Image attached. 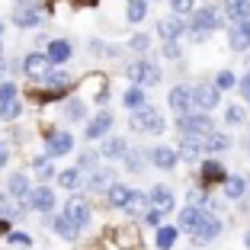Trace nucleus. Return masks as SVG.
<instances>
[{"label": "nucleus", "mask_w": 250, "mask_h": 250, "mask_svg": "<svg viewBox=\"0 0 250 250\" xmlns=\"http://www.w3.org/2000/svg\"><path fill=\"white\" fill-rule=\"evenodd\" d=\"M13 22L20 26V29H32V26H39V22H42V13H39L36 7H16Z\"/></svg>", "instance_id": "f3484780"}, {"label": "nucleus", "mask_w": 250, "mask_h": 250, "mask_svg": "<svg viewBox=\"0 0 250 250\" xmlns=\"http://www.w3.org/2000/svg\"><path fill=\"white\" fill-rule=\"evenodd\" d=\"M112 128V112H96L93 119H90V125H87V141H96V138H103L106 132Z\"/></svg>", "instance_id": "9b49d317"}, {"label": "nucleus", "mask_w": 250, "mask_h": 250, "mask_svg": "<svg viewBox=\"0 0 250 250\" xmlns=\"http://www.w3.org/2000/svg\"><path fill=\"white\" fill-rule=\"evenodd\" d=\"M151 161H154V167L170 170L173 164H177V151H173V147H167V145H161V147H154V151H151Z\"/></svg>", "instance_id": "a211bd4d"}, {"label": "nucleus", "mask_w": 250, "mask_h": 250, "mask_svg": "<svg viewBox=\"0 0 250 250\" xmlns=\"http://www.w3.org/2000/svg\"><path fill=\"white\" fill-rule=\"evenodd\" d=\"M45 87H48V93H64L67 87H71V77H67L64 71H52L48 77H45Z\"/></svg>", "instance_id": "412c9836"}, {"label": "nucleus", "mask_w": 250, "mask_h": 250, "mask_svg": "<svg viewBox=\"0 0 250 250\" xmlns=\"http://www.w3.org/2000/svg\"><path fill=\"white\" fill-rule=\"evenodd\" d=\"M170 109H177L180 116H186V109H192L189 90H186V87H173V90H170Z\"/></svg>", "instance_id": "aec40b11"}, {"label": "nucleus", "mask_w": 250, "mask_h": 250, "mask_svg": "<svg viewBox=\"0 0 250 250\" xmlns=\"http://www.w3.org/2000/svg\"><path fill=\"white\" fill-rule=\"evenodd\" d=\"M3 71H7V61L0 58V77H3Z\"/></svg>", "instance_id": "864d4df0"}, {"label": "nucleus", "mask_w": 250, "mask_h": 250, "mask_svg": "<svg viewBox=\"0 0 250 250\" xmlns=\"http://www.w3.org/2000/svg\"><path fill=\"white\" fill-rule=\"evenodd\" d=\"M20 116H22V103H20V100L0 106V119H3V122H13V119H20Z\"/></svg>", "instance_id": "72a5a7b5"}, {"label": "nucleus", "mask_w": 250, "mask_h": 250, "mask_svg": "<svg viewBox=\"0 0 250 250\" xmlns=\"http://www.w3.org/2000/svg\"><path fill=\"white\" fill-rule=\"evenodd\" d=\"M22 74H26L29 81H45V77L52 74V61L45 58L42 52H29L22 58Z\"/></svg>", "instance_id": "20e7f679"}, {"label": "nucleus", "mask_w": 250, "mask_h": 250, "mask_svg": "<svg viewBox=\"0 0 250 250\" xmlns=\"http://www.w3.org/2000/svg\"><path fill=\"white\" fill-rule=\"evenodd\" d=\"M180 132H183V138H208L215 132V125L206 112L202 116H180Z\"/></svg>", "instance_id": "f257e3e1"}, {"label": "nucleus", "mask_w": 250, "mask_h": 250, "mask_svg": "<svg viewBox=\"0 0 250 250\" xmlns=\"http://www.w3.org/2000/svg\"><path fill=\"white\" fill-rule=\"evenodd\" d=\"M10 244H20V247H29L32 244V237L26 234V231H10V237H7Z\"/></svg>", "instance_id": "a19ab883"}, {"label": "nucleus", "mask_w": 250, "mask_h": 250, "mask_svg": "<svg viewBox=\"0 0 250 250\" xmlns=\"http://www.w3.org/2000/svg\"><path fill=\"white\" fill-rule=\"evenodd\" d=\"M125 164H128V170H141V151H125Z\"/></svg>", "instance_id": "37998d69"}, {"label": "nucleus", "mask_w": 250, "mask_h": 250, "mask_svg": "<svg viewBox=\"0 0 250 250\" xmlns=\"http://www.w3.org/2000/svg\"><path fill=\"white\" fill-rule=\"evenodd\" d=\"M29 180H26V173H13V177L7 180V196L10 199H20V202H26L29 199Z\"/></svg>", "instance_id": "2eb2a0df"}, {"label": "nucleus", "mask_w": 250, "mask_h": 250, "mask_svg": "<svg viewBox=\"0 0 250 250\" xmlns=\"http://www.w3.org/2000/svg\"><path fill=\"white\" fill-rule=\"evenodd\" d=\"M218 90H215V83H199L196 90H189V103L196 106V109H215L218 106Z\"/></svg>", "instance_id": "0eeeda50"}, {"label": "nucleus", "mask_w": 250, "mask_h": 250, "mask_svg": "<svg viewBox=\"0 0 250 250\" xmlns=\"http://www.w3.org/2000/svg\"><path fill=\"white\" fill-rule=\"evenodd\" d=\"M132 48H141V52H145V48H147V36H135L132 39Z\"/></svg>", "instance_id": "8fccbe9b"}, {"label": "nucleus", "mask_w": 250, "mask_h": 250, "mask_svg": "<svg viewBox=\"0 0 250 250\" xmlns=\"http://www.w3.org/2000/svg\"><path fill=\"white\" fill-rule=\"evenodd\" d=\"M74 151V135L67 132H48L45 135V157H64Z\"/></svg>", "instance_id": "39448f33"}, {"label": "nucleus", "mask_w": 250, "mask_h": 250, "mask_svg": "<svg viewBox=\"0 0 250 250\" xmlns=\"http://www.w3.org/2000/svg\"><path fill=\"white\" fill-rule=\"evenodd\" d=\"M32 3H36V0H22V7H32Z\"/></svg>", "instance_id": "5fc2aeb1"}, {"label": "nucleus", "mask_w": 250, "mask_h": 250, "mask_svg": "<svg viewBox=\"0 0 250 250\" xmlns=\"http://www.w3.org/2000/svg\"><path fill=\"white\" fill-rule=\"evenodd\" d=\"M52 228H55V234H58L61 241H74V237H77V228H74L64 215H55V218H52Z\"/></svg>", "instance_id": "5701e85b"}, {"label": "nucleus", "mask_w": 250, "mask_h": 250, "mask_svg": "<svg viewBox=\"0 0 250 250\" xmlns=\"http://www.w3.org/2000/svg\"><path fill=\"white\" fill-rule=\"evenodd\" d=\"M237 87H241V93H244V100H250V74L247 77H244L241 83H237Z\"/></svg>", "instance_id": "3c124183"}, {"label": "nucleus", "mask_w": 250, "mask_h": 250, "mask_svg": "<svg viewBox=\"0 0 250 250\" xmlns=\"http://www.w3.org/2000/svg\"><path fill=\"white\" fill-rule=\"evenodd\" d=\"M132 125L135 128H145V132H151V135H161L164 132V116H161V109H154V106L145 103L141 109H135Z\"/></svg>", "instance_id": "f03ea898"}, {"label": "nucleus", "mask_w": 250, "mask_h": 250, "mask_svg": "<svg viewBox=\"0 0 250 250\" xmlns=\"http://www.w3.org/2000/svg\"><path fill=\"white\" fill-rule=\"evenodd\" d=\"M231 141L225 138V135H208V138H202V151H212V154H218V151H228Z\"/></svg>", "instance_id": "bb28decb"}, {"label": "nucleus", "mask_w": 250, "mask_h": 250, "mask_svg": "<svg viewBox=\"0 0 250 250\" xmlns=\"http://www.w3.org/2000/svg\"><path fill=\"white\" fill-rule=\"evenodd\" d=\"M58 186H64V189H77V186H81V170H77V167L61 170V173H58Z\"/></svg>", "instance_id": "c756f323"}, {"label": "nucleus", "mask_w": 250, "mask_h": 250, "mask_svg": "<svg viewBox=\"0 0 250 250\" xmlns=\"http://www.w3.org/2000/svg\"><path fill=\"white\" fill-rule=\"evenodd\" d=\"M128 77H132L138 87H154V83H161V71H157L154 61H135V64H128Z\"/></svg>", "instance_id": "7ed1b4c3"}, {"label": "nucleus", "mask_w": 250, "mask_h": 250, "mask_svg": "<svg viewBox=\"0 0 250 250\" xmlns=\"http://www.w3.org/2000/svg\"><path fill=\"white\" fill-rule=\"evenodd\" d=\"M32 173H36L39 180H48L55 173V170H52V157H45V154L36 157V161H32Z\"/></svg>", "instance_id": "7c9ffc66"}, {"label": "nucleus", "mask_w": 250, "mask_h": 250, "mask_svg": "<svg viewBox=\"0 0 250 250\" xmlns=\"http://www.w3.org/2000/svg\"><path fill=\"white\" fill-rule=\"evenodd\" d=\"M173 244H177V228H157V247L161 250H170L173 247Z\"/></svg>", "instance_id": "473e14b6"}, {"label": "nucleus", "mask_w": 250, "mask_h": 250, "mask_svg": "<svg viewBox=\"0 0 250 250\" xmlns=\"http://www.w3.org/2000/svg\"><path fill=\"white\" fill-rule=\"evenodd\" d=\"M202 173H206V180H228V177H225V167H221V164H215V161H206Z\"/></svg>", "instance_id": "e433bc0d"}, {"label": "nucleus", "mask_w": 250, "mask_h": 250, "mask_svg": "<svg viewBox=\"0 0 250 250\" xmlns=\"http://www.w3.org/2000/svg\"><path fill=\"white\" fill-rule=\"evenodd\" d=\"M112 183H116V173H112L109 167L93 170V173H90V189H109Z\"/></svg>", "instance_id": "4be33fe9"}, {"label": "nucleus", "mask_w": 250, "mask_h": 250, "mask_svg": "<svg viewBox=\"0 0 250 250\" xmlns=\"http://www.w3.org/2000/svg\"><path fill=\"white\" fill-rule=\"evenodd\" d=\"M128 196H132V189H128V186H122V183H112V186H109V206L125 208Z\"/></svg>", "instance_id": "b1692460"}, {"label": "nucleus", "mask_w": 250, "mask_h": 250, "mask_svg": "<svg viewBox=\"0 0 250 250\" xmlns=\"http://www.w3.org/2000/svg\"><path fill=\"white\" fill-rule=\"evenodd\" d=\"M125 106H128V109H141V106H145V90L132 87L128 93H125Z\"/></svg>", "instance_id": "c9c22d12"}, {"label": "nucleus", "mask_w": 250, "mask_h": 250, "mask_svg": "<svg viewBox=\"0 0 250 250\" xmlns=\"http://www.w3.org/2000/svg\"><path fill=\"white\" fill-rule=\"evenodd\" d=\"M221 234V221L215 218L212 212L206 215V218H202V225H199V231L192 237H196V241H202V244H208V241H215V237Z\"/></svg>", "instance_id": "4468645a"}, {"label": "nucleus", "mask_w": 250, "mask_h": 250, "mask_svg": "<svg viewBox=\"0 0 250 250\" xmlns=\"http://www.w3.org/2000/svg\"><path fill=\"white\" fill-rule=\"evenodd\" d=\"M225 116H228L231 125H241L244 122V109H241V106H228V112H225Z\"/></svg>", "instance_id": "c03bdc74"}, {"label": "nucleus", "mask_w": 250, "mask_h": 250, "mask_svg": "<svg viewBox=\"0 0 250 250\" xmlns=\"http://www.w3.org/2000/svg\"><path fill=\"white\" fill-rule=\"evenodd\" d=\"M164 55H167L170 61H177L180 58V45L177 42H164Z\"/></svg>", "instance_id": "49530a36"}, {"label": "nucleus", "mask_w": 250, "mask_h": 250, "mask_svg": "<svg viewBox=\"0 0 250 250\" xmlns=\"http://www.w3.org/2000/svg\"><path fill=\"white\" fill-rule=\"evenodd\" d=\"M145 208H147V196L132 189V196H128V202H125V212H128V215H141Z\"/></svg>", "instance_id": "cd10ccee"}, {"label": "nucleus", "mask_w": 250, "mask_h": 250, "mask_svg": "<svg viewBox=\"0 0 250 250\" xmlns=\"http://www.w3.org/2000/svg\"><path fill=\"white\" fill-rule=\"evenodd\" d=\"M241 29H244V32H247V39H250V16H247V20H244V22H241Z\"/></svg>", "instance_id": "603ef678"}, {"label": "nucleus", "mask_w": 250, "mask_h": 250, "mask_svg": "<svg viewBox=\"0 0 250 250\" xmlns=\"http://www.w3.org/2000/svg\"><path fill=\"white\" fill-rule=\"evenodd\" d=\"M231 87H237V83H234V74H231V71H221L218 77H215V90H218V93H225V90H231Z\"/></svg>", "instance_id": "4c0bfd02"}, {"label": "nucleus", "mask_w": 250, "mask_h": 250, "mask_svg": "<svg viewBox=\"0 0 250 250\" xmlns=\"http://www.w3.org/2000/svg\"><path fill=\"white\" fill-rule=\"evenodd\" d=\"M100 154H103V157H122L125 154V141L112 135V138L103 141V151H100Z\"/></svg>", "instance_id": "c85d7f7f"}, {"label": "nucleus", "mask_w": 250, "mask_h": 250, "mask_svg": "<svg viewBox=\"0 0 250 250\" xmlns=\"http://www.w3.org/2000/svg\"><path fill=\"white\" fill-rule=\"evenodd\" d=\"M64 116L71 119V122H81V119H83V103H81V100H71V103L64 106Z\"/></svg>", "instance_id": "58836bf2"}, {"label": "nucleus", "mask_w": 250, "mask_h": 250, "mask_svg": "<svg viewBox=\"0 0 250 250\" xmlns=\"http://www.w3.org/2000/svg\"><path fill=\"white\" fill-rule=\"evenodd\" d=\"M225 20H234V22H244L250 16V0H225V7H221Z\"/></svg>", "instance_id": "dca6fc26"}, {"label": "nucleus", "mask_w": 250, "mask_h": 250, "mask_svg": "<svg viewBox=\"0 0 250 250\" xmlns=\"http://www.w3.org/2000/svg\"><path fill=\"white\" fill-rule=\"evenodd\" d=\"M71 55H74L71 42H67V39H55V42H48V52H45V58L52 61V64H64Z\"/></svg>", "instance_id": "ddd939ff"}, {"label": "nucleus", "mask_w": 250, "mask_h": 250, "mask_svg": "<svg viewBox=\"0 0 250 250\" xmlns=\"http://www.w3.org/2000/svg\"><path fill=\"white\" fill-rule=\"evenodd\" d=\"M125 16H128V22H141L147 16V3L145 0H128V13Z\"/></svg>", "instance_id": "2f4dec72"}, {"label": "nucleus", "mask_w": 250, "mask_h": 250, "mask_svg": "<svg viewBox=\"0 0 250 250\" xmlns=\"http://www.w3.org/2000/svg\"><path fill=\"white\" fill-rule=\"evenodd\" d=\"M173 13H192V0H170Z\"/></svg>", "instance_id": "a18cd8bd"}, {"label": "nucleus", "mask_w": 250, "mask_h": 250, "mask_svg": "<svg viewBox=\"0 0 250 250\" xmlns=\"http://www.w3.org/2000/svg\"><path fill=\"white\" fill-rule=\"evenodd\" d=\"M29 208H36V212H55V192L52 186H36V189L29 192Z\"/></svg>", "instance_id": "1a4fd4ad"}, {"label": "nucleus", "mask_w": 250, "mask_h": 250, "mask_svg": "<svg viewBox=\"0 0 250 250\" xmlns=\"http://www.w3.org/2000/svg\"><path fill=\"white\" fill-rule=\"evenodd\" d=\"M189 29H192V32H215V29H218V10H212V7L192 10Z\"/></svg>", "instance_id": "6e6552de"}, {"label": "nucleus", "mask_w": 250, "mask_h": 250, "mask_svg": "<svg viewBox=\"0 0 250 250\" xmlns=\"http://www.w3.org/2000/svg\"><path fill=\"white\" fill-rule=\"evenodd\" d=\"M96 161H100V157L96 154H81V161H77V170H96Z\"/></svg>", "instance_id": "79ce46f5"}, {"label": "nucleus", "mask_w": 250, "mask_h": 250, "mask_svg": "<svg viewBox=\"0 0 250 250\" xmlns=\"http://www.w3.org/2000/svg\"><path fill=\"white\" fill-rule=\"evenodd\" d=\"M0 58H3V42H0Z\"/></svg>", "instance_id": "13d9d810"}, {"label": "nucleus", "mask_w": 250, "mask_h": 250, "mask_svg": "<svg viewBox=\"0 0 250 250\" xmlns=\"http://www.w3.org/2000/svg\"><path fill=\"white\" fill-rule=\"evenodd\" d=\"M61 215H64V218L71 221V225H74L77 231H81V228H87V225H90V206L83 202L81 196H74L71 202L64 206V212H61Z\"/></svg>", "instance_id": "423d86ee"}, {"label": "nucleus", "mask_w": 250, "mask_h": 250, "mask_svg": "<svg viewBox=\"0 0 250 250\" xmlns=\"http://www.w3.org/2000/svg\"><path fill=\"white\" fill-rule=\"evenodd\" d=\"M244 244H247V247H250V231H247V237H244Z\"/></svg>", "instance_id": "6e6d98bb"}, {"label": "nucleus", "mask_w": 250, "mask_h": 250, "mask_svg": "<svg viewBox=\"0 0 250 250\" xmlns=\"http://www.w3.org/2000/svg\"><path fill=\"white\" fill-rule=\"evenodd\" d=\"M151 212H157V215H167V212H173V192L167 189V186H154L151 189Z\"/></svg>", "instance_id": "9d476101"}, {"label": "nucleus", "mask_w": 250, "mask_h": 250, "mask_svg": "<svg viewBox=\"0 0 250 250\" xmlns=\"http://www.w3.org/2000/svg\"><path fill=\"white\" fill-rule=\"evenodd\" d=\"M206 208L202 206H186L183 212H180V228H186L189 234H196L199 231V225H202V218H206Z\"/></svg>", "instance_id": "f8f14e48"}, {"label": "nucleus", "mask_w": 250, "mask_h": 250, "mask_svg": "<svg viewBox=\"0 0 250 250\" xmlns=\"http://www.w3.org/2000/svg\"><path fill=\"white\" fill-rule=\"evenodd\" d=\"M202 154V138H183V157L186 161H196Z\"/></svg>", "instance_id": "f704fd0d"}, {"label": "nucleus", "mask_w": 250, "mask_h": 250, "mask_svg": "<svg viewBox=\"0 0 250 250\" xmlns=\"http://www.w3.org/2000/svg\"><path fill=\"white\" fill-rule=\"evenodd\" d=\"M157 32H161V39H164V42H177V39H180V32H183V22H180L177 16H170V20H161Z\"/></svg>", "instance_id": "6ab92c4d"}, {"label": "nucleus", "mask_w": 250, "mask_h": 250, "mask_svg": "<svg viewBox=\"0 0 250 250\" xmlns=\"http://www.w3.org/2000/svg\"><path fill=\"white\" fill-rule=\"evenodd\" d=\"M244 192H247V180L244 177H228L225 180V196L228 199H241Z\"/></svg>", "instance_id": "393cba45"}, {"label": "nucleus", "mask_w": 250, "mask_h": 250, "mask_svg": "<svg viewBox=\"0 0 250 250\" xmlns=\"http://www.w3.org/2000/svg\"><path fill=\"white\" fill-rule=\"evenodd\" d=\"M7 161H10V145H7V141H0V170L7 167Z\"/></svg>", "instance_id": "de8ad7c7"}, {"label": "nucleus", "mask_w": 250, "mask_h": 250, "mask_svg": "<svg viewBox=\"0 0 250 250\" xmlns=\"http://www.w3.org/2000/svg\"><path fill=\"white\" fill-rule=\"evenodd\" d=\"M3 29H7V26H3V20H0V36H3Z\"/></svg>", "instance_id": "4d7b16f0"}, {"label": "nucleus", "mask_w": 250, "mask_h": 250, "mask_svg": "<svg viewBox=\"0 0 250 250\" xmlns=\"http://www.w3.org/2000/svg\"><path fill=\"white\" fill-rule=\"evenodd\" d=\"M0 215H10V196L0 192Z\"/></svg>", "instance_id": "09e8293b"}, {"label": "nucleus", "mask_w": 250, "mask_h": 250, "mask_svg": "<svg viewBox=\"0 0 250 250\" xmlns=\"http://www.w3.org/2000/svg\"><path fill=\"white\" fill-rule=\"evenodd\" d=\"M13 100H16V83L0 81V106H3V103H13Z\"/></svg>", "instance_id": "ea45409f"}, {"label": "nucleus", "mask_w": 250, "mask_h": 250, "mask_svg": "<svg viewBox=\"0 0 250 250\" xmlns=\"http://www.w3.org/2000/svg\"><path fill=\"white\" fill-rule=\"evenodd\" d=\"M228 42H231V48H234V52H247V48H250V39H247V32L241 29V22H237L234 29L228 32Z\"/></svg>", "instance_id": "a878e982"}]
</instances>
